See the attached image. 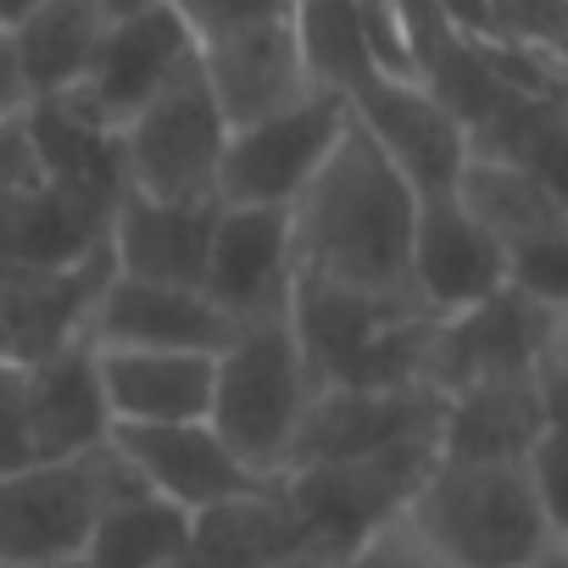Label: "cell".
Returning a JSON list of instances; mask_svg holds the SVG:
<instances>
[{"instance_id": "cell-22", "label": "cell", "mask_w": 568, "mask_h": 568, "mask_svg": "<svg viewBox=\"0 0 568 568\" xmlns=\"http://www.w3.org/2000/svg\"><path fill=\"white\" fill-rule=\"evenodd\" d=\"M18 385H23L34 457H84L112 440V413H106V390H101L90 341L18 368Z\"/></svg>"}, {"instance_id": "cell-30", "label": "cell", "mask_w": 568, "mask_h": 568, "mask_svg": "<svg viewBox=\"0 0 568 568\" xmlns=\"http://www.w3.org/2000/svg\"><path fill=\"white\" fill-rule=\"evenodd\" d=\"M184 524H190V513H179L162 496L129 485L90 524V540L79 551V568H168L179 557Z\"/></svg>"}, {"instance_id": "cell-6", "label": "cell", "mask_w": 568, "mask_h": 568, "mask_svg": "<svg viewBox=\"0 0 568 568\" xmlns=\"http://www.w3.org/2000/svg\"><path fill=\"white\" fill-rule=\"evenodd\" d=\"M562 352H568V307L535 302L501 284L485 302L429 324V390L452 396L468 385L535 379L546 368H562Z\"/></svg>"}, {"instance_id": "cell-5", "label": "cell", "mask_w": 568, "mask_h": 568, "mask_svg": "<svg viewBox=\"0 0 568 568\" xmlns=\"http://www.w3.org/2000/svg\"><path fill=\"white\" fill-rule=\"evenodd\" d=\"M129 485L134 479L112 446L84 457H40L18 474H0V562L18 568L79 562L90 524Z\"/></svg>"}, {"instance_id": "cell-2", "label": "cell", "mask_w": 568, "mask_h": 568, "mask_svg": "<svg viewBox=\"0 0 568 568\" xmlns=\"http://www.w3.org/2000/svg\"><path fill=\"white\" fill-rule=\"evenodd\" d=\"M562 429H546L513 463H429L407 501V524L452 568H524L568 540L557 485Z\"/></svg>"}, {"instance_id": "cell-29", "label": "cell", "mask_w": 568, "mask_h": 568, "mask_svg": "<svg viewBox=\"0 0 568 568\" xmlns=\"http://www.w3.org/2000/svg\"><path fill=\"white\" fill-rule=\"evenodd\" d=\"M291 34H296L307 84L324 95L352 101L363 84L385 79L357 23V0H291Z\"/></svg>"}, {"instance_id": "cell-34", "label": "cell", "mask_w": 568, "mask_h": 568, "mask_svg": "<svg viewBox=\"0 0 568 568\" xmlns=\"http://www.w3.org/2000/svg\"><path fill=\"white\" fill-rule=\"evenodd\" d=\"M168 7L179 12L190 40H212V34H229V29H245V23L291 12V0H168Z\"/></svg>"}, {"instance_id": "cell-13", "label": "cell", "mask_w": 568, "mask_h": 568, "mask_svg": "<svg viewBox=\"0 0 568 568\" xmlns=\"http://www.w3.org/2000/svg\"><path fill=\"white\" fill-rule=\"evenodd\" d=\"M507 284L501 245L457 206V195H418L407 240V296L424 318L463 313Z\"/></svg>"}, {"instance_id": "cell-25", "label": "cell", "mask_w": 568, "mask_h": 568, "mask_svg": "<svg viewBox=\"0 0 568 568\" xmlns=\"http://www.w3.org/2000/svg\"><path fill=\"white\" fill-rule=\"evenodd\" d=\"M452 195L501 251L568 234V190H557V184H546V179H535L524 168L468 156L457 184H452Z\"/></svg>"}, {"instance_id": "cell-39", "label": "cell", "mask_w": 568, "mask_h": 568, "mask_svg": "<svg viewBox=\"0 0 568 568\" xmlns=\"http://www.w3.org/2000/svg\"><path fill=\"white\" fill-rule=\"evenodd\" d=\"M34 7H45V0H0V34H7V29H18Z\"/></svg>"}, {"instance_id": "cell-3", "label": "cell", "mask_w": 568, "mask_h": 568, "mask_svg": "<svg viewBox=\"0 0 568 568\" xmlns=\"http://www.w3.org/2000/svg\"><path fill=\"white\" fill-rule=\"evenodd\" d=\"M291 335L318 390H429V324L407 302H379L329 278L296 273L284 302Z\"/></svg>"}, {"instance_id": "cell-10", "label": "cell", "mask_w": 568, "mask_h": 568, "mask_svg": "<svg viewBox=\"0 0 568 568\" xmlns=\"http://www.w3.org/2000/svg\"><path fill=\"white\" fill-rule=\"evenodd\" d=\"M106 278V240L79 262H0V368H29L62 346L90 341Z\"/></svg>"}, {"instance_id": "cell-11", "label": "cell", "mask_w": 568, "mask_h": 568, "mask_svg": "<svg viewBox=\"0 0 568 568\" xmlns=\"http://www.w3.org/2000/svg\"><path fill=\"white\" fill-rule=\"evenodd\" d=\"M296 284V245H291V206H223L212 212L201 296L240 329L251 318H273L291 302Z\"/></svg>"}, {"instance_id": "cell-19", "label": "cell", "mask_w": 568, "mask_h": 568, "mask_svg": "<svg viewBox=\"0 0 568 568\" xmlns=\"http://www.w3.org/2000/svg\"><path fill=\"white\" fill-rule=\"evenodd\" d=\"M435 418H440V396L424 390V385H407V390H318L307 418H302L291 468H318V463L374 457V452H390V446H407V440H435Z\"/></svg>"}, {"instance_id": "cell-31", "label": "cell", "mask_w": 568, "mask_h": 568, "mask_svg": "<svg viewBox=\"0 0 568 568\" xmlns=\"http://www.w3.org/2000/svg\"><path fill=\"white\" fill-rule=\"evenodd\" d=\"M313 568H452L407 518H390L379 529H368L363 540H352L346 551L313 562Z\"/></svg>"}, {"instance_id": "cell-36", "label": "cell", "mask_w": 568, "mask_h": 568, "mask_svg": "<svg viewBox=\"0 0 568 568\" xmlns=\"http://www.w3.org/2000/svg\"><path fill=\"white\" fill-rule=\"evenodd\" d=\"M23 184H34V156H29L23 123L18 118H0V201L18 195Z\"/></svg>"}, {"instance_id": "cell-21", "label": "cell", "mask_w": 568, "mask_h": 568, "mask_svg": "<svg viewBox=\"0 0 568 568\" xmlns=\"http://www.w3.org/2000/svg\"><path fill=\"white\" fill-rule=\"evenodd\" d=\"M29 156H34V179L51 190H68L90 206H118V195L129 190L123 179V140L112 123H101L73 90L68 95H40L18 112Z\"/></svg>"}, {"instance_id": "cell-12", "label": "cell", "mask_w": 568, "mask_h": 568, "mask_svg": "<svg viewBox=\"0 0 568 568\" xmlns=\"http://www.w3.org/2000/svg\"><path fill=\"white\" fill-rule=\"evenodd\" d=\"M118 463L129 468V479L151 496H162L168 507L179 513H201L212 501H229V496H245L267 479H256L223 440L206 418H190V424H118L112 440Z\"/></svg>"}, {"instance_id": "cell-17", "label": "cell", "mask_w": 568, "mask_h": 568, "mask_svg": "<svg viewBox=\"0 0 568 568\" xmlns=\"http://www.w3.org/2000/svg\"><path fill=\"white\" fill-rule=\"evenodd\" d=\"M190 57H195V40H190V29L179 23V12L162 0V7L112 18V23L101 29L95 57H90V68H84V79H79L73 95H79L101 123L123 129Z\"/></svg>"}, {"instance_id": "cell-37", "label": "cell", "mask_w": 568, "mask_h": 568, "mask_svg": "<svg viewBox=\"0 0 568 568\" xmlns=\"http://www.w3.org/2000/svg\"><path fill=\"white\" fill-rule=\"evenodd\" d=\"M23 106H29V90H23V73H18L12 40L0 34V118H18Z\"/></svg>"}, {"instance_id": "cell-27", "label": "cell", "mask_w": 568, "mask_h": 568, "mask_svg": "<svg viewBox=\"0 0 568 568\" xmlns=\"http://www.w3.org/2000/svg\"><path fill=\"white\" fill-rule=\"evenodd\" d=\"M101 29H106V18H101L95 0H45V7H34L18 29H7L29 101L79 90Z\"/></svg>"}, {"instance_id": "cell-42", "label": "cell", "mask_w": 568, "mask_h": 568, "mask_svg": "<svg viewBox=\"0 0 568 568\" xmlns=\"http://www.w3.org/2000/svg\"><path fill=\"white\" fill-rule=\"evenodd\" d=\"M0 568H18V562H0ZM68 568H79V562H68Z\"/></svg>"}, {"instance_id": "cell-4", "label": "cell", "mask_w": 568, "mask_h": 568, "mask_svg": "<svg viewBox=\"0 0 568 568\" xmlns=\"http://www.w3.org/2000/svg\"><path fill=\"white\" fill-rule=\"evenodd\" d=\"M313 396H318V385L291 335V318L284 313L251 318L212 357L206 424L256 479H278L291 468V452H296Z\"/></svg>"}, {"instance_id": "cell-8", "label": "cell", "mask_w": 568, "mask_h": 568, "mask_svg": "<svg viewBox=\"0 0 568 568\" xmlns=\"http://www.w3.org/2000/svg\"><path fill=\"white\" fill-rule=\"evenodd\" d=\"M435 463V440H407L374 457H346V463H318V468H291L278 485L291 496L313 557H335L352 540H363L368 529L390 524L407 513L418 479Z\"/></svg>"}, {"instance_id": "cell-15", "label": "cell", "mask_w": 568, "mask_h": 568, "mask_svg": "<svg viewBox=\"0 0 568 568\" xmlns=\"http://www.w3.org/2000/svg\"><path fill=\"white\" fill-rule=\"evenodd\" d=\"M546 429H562V368L440 396L435 457L440 463H513Z\"/></svg>"}, {"instance_id": "cell-41", "label": "cell", "mask_w": 568, "mask_h": 568, "mask_svg": "<svg viewBox=\"0 0 568 568\" xmlns=\"http://www.w3.org/2000/svg\"><path fill=\"white\" fill-rule=\"evenodd\" d=\"M524 568H568V540H562V546H551V551H540V557H529Z\"/></svg>"}, {"instance_id": "cell-18", "label": "cell", "mask_w": 568, "mask_h": 568, "mask_svg": "<svg viewBox=\"0 0 568 568\" xmlns=\"http://www.w3.org/2000/svg\"><path fill=\"white\" fill-rule=\"evenodd\" d=\"M313 540L278 479L190 513L168 568H313Z\"/></svg>"}, {"instance_id": "cell-16", "label": "cell", "mask_w": 568, "mask_h": 568, "mask_svg": "<svg viewBox=\"0 0 568 568\" xmlns=\"http://www.w3.org/2000/svg\"><path fill=\"white\" fill-rule=\"evenodd\" d=\"M195 62H201V79L229 129L273 118L284 106H296L302 95H313L296 34H291V12L195 40Z\"/></svg>"}, {"instance_id": "cell-24", "label": "cell", "mask_w": 568, "mask_h": 568, "mask_svg": "<svg viewBox=\"0 0 568 568\" xmlns=\"http://www.w3.org/2000/svg\"><path fill=\"white\" fill-rule=\"evenodd\" d=\"M112 429L118 424H190L212 402V357L201 352H123L95 346Z\"/></svg>"}, {"instance_id": "cell-28", "label": "cell", "mask_w": 568, "mask_h": 568, "mask_svg": "<svg viewBox=\"0 0 568 568\" xmlns=\"http://www.w3.org/2000/svg\"><path fill=\"white\" fill-rule=\"evenodd\" d=\"M468 156L524 168L557 190H568V112L562 95H501L474 129Z\"/></svg>"}, {"instance_id": "cell-26", "label": "cell", "mask_w": 568, "mask_h": 568, "mask_svg": "<svg viewBox=\"0 0 568 568\" xmlns=\"http://www.w3.org/2000/svg\"><path fill=\"white\" fill-rule=\"evenodd\" d=\"M106 206L34 179L0 201V262H79L106 240Z\"/></svg>"}, {"instance_id": "cell-38", "label": "cell", "mask_w": 568, "mask_h": 568, "mask_svg": "<svg viewBox=\"0 0 568 568\" xmlns=\"http://www.w3.org/2000/svg\"><path fill=\"white\" fill-rule=\"evenodd\" d=\"M440 18L463 34V40H490V18H485V0H435Z\"/></svg>"}, {"instance_id": "cell-14", "label": "cell", "mask_w": 568, "mask_h": 568, "mask_svg": "<svg viewBox=\"0 0 568 568\" xmlns=\"http://www.w3.org/2000/svg\"><path fill=\"white\" fill-rule=\"evenodd\" d=\"M346 112L413 184V195H446L457 184L468 162V134L418 79H374L346 101Z\"/></svg>"}, {"instance_id": "cell-9", "label": "cell", "mask_w": 568, "mask_h": 568, "mask_svg": "<svg viewBox=\"0 0 568 568\" xmlns=\"http://www.w3.org/2000/svg\"><path fill=\"white\" fill-rule=\"evenodd\" d=\"M346 101L341 95H302L273 118L240 123L223 140L217 162V201L223 206H291L307 179L329 162L335 140L346 134Z\"/></svg>"}, {"instance_id": "cell-1", "label": "cell", "mask_w": 568, "mask_h": 568, "mask_svg": "<svg viewBox=\"0 0 568 568\" xmlns=\"http://www.w3.org/2000/svg\"><path fill=\"white\" fill-rule=\"evenodd\" d=\"M413 212H418L413 184L346 118V134L335 140L329 162L291 201L296 273L329 278V284H346V291H363V296L407 302L413 307V296H407Z\"/></svg>"}, {"instance_id": "cell-40", "label": "cell", "mask_w": 568, "mask_h": 568, "mask_svg": "<svg viewBox=\"0 0 568 568\" xmlns=\"http://www.w3.org/2000/svg\"><path fill=\"white\" fill-rule=\"evenodd\" d=\"M101 7V18L112 23V18H129V12H145V7H162V0H95Z\"/></svg>"}, {"instance_id": "cell-20", "label": "cell", "mask_w": 568, "mask_h": 568, "mask_svg": "<svg viewBox=\"0 0 568 568\" xmlns=\"http://www.w3.org/2000/svg\"><path fill=\"white\" fill-rule=\"evenodd\" d=\"M234 324L195 291V284H151L112 273L90 318V346L123 352H201L217 357Z\"/></svg>"}, {"instance_id": "cell-32", "label": "cell", "mask_w": 568, "mask_h": 568, "mask_svg": "<svg viewBox=\"0 0 568 568\" xmlns=\"http://www.w3.org/2000/svg\"><path fill=\"white\" fill-rule=\"evenodd\" d=\"M485 18L490 40L540 45V51H562L568 40V0H485Z\"/></svg>"}, {"instance_id": "cell-33", "label": "cell", "mask_w": 568, "mask_h": 568, "mask_svg": "<svg viewBox=\"0 0 568 568\" xmlns=\"http://www.w3.org/2000/svg\"><path fill=\"white\" fill-rule=\"evenodd\" d=\"M507 256V284L535 302L568 307V234L562 240H535V245H513Z\"/></svg>"}, {"instance_id": "cell-23", "label": "cell", "mask_w": 568, "mask_h": 568, "mask_svg": "<svg viewBox=\"0 0 568 568\" xmlns=\"http://www.w3.org/2000/svg\"><path fill=\"white\" fill-rule=\"evenodd\" d=\"M212 212L217 201H151V195L123 190L106 223L112 273L151 278V284H195L201 291Z\"/></svg>"}, {"instance_id": "cell-35", "label": "cell", "mask_w": 568, "mask_h": 568, "mask_svg": "<svg viewBox=\"0 0 568 568\" xmlns=\"http://www.w3.org/2000/svg\"><path fill=\"white\" fill-rule=\"evenodd\" d=\"M29 463L40 457H34V435L23 413V385H18V368H0V474H18Z\"/></svg>"}, {"instance_id": "cell-7", "label": "cell", "mask_w": 568, "mask_h": 568, "mask_svg": "<svg viewBox=\"0 0 568 568\" xmlns=\"http://www.w3.org/2000/svg\"><path fill=\"white\" fill-rule=\"evenodd\" d=\"M123 179L151 201H217V162L229 123L190 57L123 129Z\"/></svg>"}]
</instances>
